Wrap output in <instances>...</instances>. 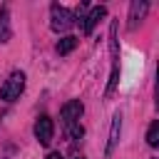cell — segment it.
Masks as SVG:
<instances>
[{
  "mask_svg": "<svg viewBox=\"0 0 159 159\" xmlns=\"http://www.w3.org/2000/svg\"><path fill=\"white\" fill-rule=\"evenodd\" d=\"M22 89H25V72L15 70V72L5 80V84H2V89H0V97H2L5 102H15V99H20Z\"/></svg>",
  "mask_w": 159,
  "mask_h": 159,
  "instance_id": "cell-1",
  "label": "cell"
},
{
  "mask_svg": "<svg viewBox=\"0 0 159 159\" xmlns=\"http://www.w3.org/2000/svg\"><path fill=\"white\" fill-rule=\"evenodd\" d=\"M147 10H149V2H144V0H134V2H132V7H129V27H132V30L144 20Z\"/></svg>",
  "mask_w": 159,
  "mask_h": 159,
  "instance_id": "cell-6",
  "label": "cell"
},
{
  "mask_svg": "<svg viewBox=\"0 0 159 159\" xmlns=\"http://www.w3.org/2000/svg\"><path fill=\"white\" fill-rule=\"evenodd\" d=\"M119 129H122V114L117 112V114H114V122H112V129H109V142H107L104 159L112 157V152H114V147H117V142H119Z\"/></svg>",
  "mask_w": 159,
  "mask_h": 159,
  "instance_id": "cell-7",
  "label": "cell"
},
{
  "mask_svg": "<svg viewBox=\"0 0 159 159\" xmlns=\"http://www.w3.org/2000/svg\"><path fill=\"white\" fill-rule=\"evenodd\" d=\"M147 144L149 147H157L159 144V122L154 119L152 124H149V129H147Z\"/></svg>",
  "mask_w": 159,
  "mask_h": 159,
  "instance_id": "cell-10",
  "label": "cell"
},
{
  "mask_svg": "<svg viewBox=\"0 0 159 159\" xmlns=\"http://www.w3.org/2000/svg\"><path fill=\"white\" fill-rule=\"evenodd\" d=\"M82 112H84V107H82L80 99H70V102H65V104H62V112H60V114H62V124H65V129L80 124Z\"/></svg>",
  "mask_w": 159,
  "mask_h": 159,
  "instance_id": "cell-3",
  "label": "cell"
},
{
  "mask_svg": "<svg viewBox=\"0 0 159 159\" xmlns=\"http://www.w3.org/2000/svg\"><path fill=\"white\" fill-rule=\"evenodd\" d=\"M75 25V15L67 10V7H62V5H52L50 7V27L55 30V32H67L70 27Z\"/></svg>",
  "mask_w": 159,
  "mask_h": 159,
  "instance_id": "cell-2",
  "label": "cell"
},
{
  "mask_svg": "<svg viewBox=\"0 0 159 159\" xmlns=\"http://www.w3.org/2000/svg\"><path fill=\"white\" fill-rule=\"evenodd\" d=\"M77 159H84V157H77Z\"/></svg>",
  "mask_w": 159,
  "mask_h": 159,
  "instance_id": "cell-12",
  "label": "cell"
},
{
  "mask_svg": "<svg viewBox=\"0 0 159 159\" xmlns=\"http://www.w3.org/2000/svg\"><path fill=\"white\" fill-rule=\"evenodd\" d=\"M10 40V20H7V10L2 7L0 12V42H7Z\"/></svg>",
  "mask_w": 159,
  "mask_h": 159,
  "instance_id": "cell-9",
  "label": "cell"
},
{
  "mask_svg": "<svg viewBox=\"0 0 159 159\" xmlns=\"http://www.w3.org/2000/svg\"><path fill=\"white\" fill-rule=\"evenodd\" d=\"M47 159H65V157H62L60 152H50V154H47Z\"/></svg>",
  "mask_w": 159,
  "mask_h": 159,
  "instance_id": "cell-11",
  "label": "cell"
},
{
  "mask_svg": "<svg viewBox=\"0 0 159 159\" xmlns=\"http://www.w3.org/2000/svg\"><path fill=\"white\" fill-rule=\"evenodd\" d=\"M104 15H107V7H104V5H97V7H92V10H89V12L82 17V22H80L82 32H84V35H92L94 25H97V22H99Z\"/></svg>",
  "mask_w": 159,
  "mask_h": 159,
  "instance_id": "cell-5",
  "label": "cell"
},
{
  "mask_svg": "<svg viewBox=\"0 0 159 159\" xmlns=\"http://www.w3.org/2000/svg\"><path fill=\"white\" fill-rule=\"evenodd\" d=\"M52 134H55L52 119H50L47 114L37 117V122H35V137H37V142H40V144H50V142H52Z\"/></svg>",
  "mask_w": 159,
  "mask_h": 159,
  "instance_id": "cell-4",
  "label": "cell"
},
{
  "mask_svg": "<svg viewBox=\"0 0 159 159\" xmlns=\"http://www.w3.org/2000/svg\"><path fill=\"white\" fill-rule=\"evenodd\" d=\"M75 47H77V37H75V35H65V37L57 42V52H60V55H70Z\"/></svg>",
  "mask_w": 159,
  "mask_h": 159,
  "instance_id": "cell-8",
  "label": "cell"
}]
</instances>
